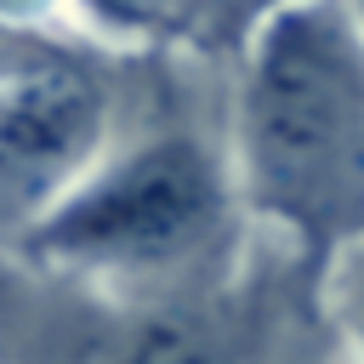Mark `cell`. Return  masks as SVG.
<instances>
[{"label":"cell","mask_w":364,"mask_h":364,"mask_svg":"<svg viewBox=\"0 0 364 364\" xmlns=\"http://www.w3.org/2000/svg\"><path fill=\"white\" fill-rule=\"evenodd\" d=\"M233 193L324 267L364 233V34L336 0H296L245 40Z\"/></svg>","instance_id":"6da1fadb"},{"label":"cell","mask_w":364,"mask_h":364,"mask_svg":"<svg viewBox=\"0 0 364 364\" xmlns=\"http://www.w3.org/2000/svg\"><path fill=\"white\" fill-rule=\"evenodd\" d=\"M233 176L188 136H142L125 154L97 159L46 216L23 228L17 256L102 290L182 296L222 279H199L222 262L233 233Z\"/></svg>","instance_id":"7a4b0ae2"},{"label":"cell","mask_w":364,"mask_h":364,"mask_svg":"<svg viewBox=\"0 0 364 364\" xmlns=\"http://www.w3.org/2000/svg\"><path fill=\"white\" fill-rule=\"evenodd\" d=\"M256 353L262 324L228 284L131 296L0 262V364H256Z\"/></svg>","instance_id":"3957f363"},{"label":"cell","mask_w":364,"mask_h":364,"mask_svg":"<svg viewBox=\"0 0 364 364\" xmlns=\"http://www.w3.org/2000/svg\"><path fill=\"white\" fill-rule=\"evenodd\" d=\"M102 131L108 97L74 57L0 85V228L23 233L46 216L102 159Z\"/></svg>","instance_id":"277c9868"},{"label":"cell","mask_w":364,"mask_h":364,"mask_svg":"<svg viewBox=\"0 0 364 364\" xmlns=\"http://www.w3.org/2000/svg\"><path fill=\"white\" fill-rule=\"evenodd\" d=\"M114 6L119 11H148L159 28H171L193 46H245L273 11H284L296 0H114Z\"/></svg>","instance_id":"5b68a950"},{"label":"cell","mask_w":364,"mask_h":364,"mask_svg":"<svg viewBox=\"0 0 364 364\" xmlns=\"http://www.w3.org/2000/svg\"><path fill=\"white\" fill-rule=\"evenodd\" d=\"M324 273H330V301H336V318L353 341V358L364 364V233H353L324 262Z\"/></svg>","instance_id":"8992f818"},{"label":"cell","mask_w":364,"mask_h":364,"mask_svg":"<svg viewBox=\"0 0 364 364\" xmlns=\"http://www.w3.org/2000/svg\"><path fill=\"white\" fill-rule=\"evenodd\" d=\"M63 57H68L63 46H51L46 34H34V28H23L17 17L0 11V85H17V80H28V74L63 63Z\"/></svg>","instance_id":"52a82bcc"},{"label":"cell","mask_w":364,"mask_h":364,"mask_svg":"<svg viewBox=\"0 0 364 364\" xmlns=\"http://www.w3.org/2000/svg\"><path fill=\"white\" fill-rule=\"evenodd\" d=\"M347 17H353V28L364 34V0H347Z\"/></svg>","instance_id":"ba28073f"}]
</instances>
